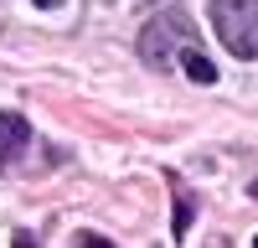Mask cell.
<instances>
[{
    "mask_svg": "<svg viewBox=\"0 0 258 248\" xmlns=\"http://www.w3.org/2000/svg\"><path fill=\"white\" fill-rule=\"evenodd\" d=\"M186 47H197V31H191V16L186 11H160L140 31V57L150 62V68H170Z\"/></svg>",
    "mask_w": 258,
    "mask_h": 248,
    "instance_id": "1",
    "label": "cell"
},
{
    "mask_svg": "<svg viewBox=\"0 0 258 248\" xmlns=\"http://www.w3.org/2000/svg\"><path fill=\"white\" fill-rule=\"evenodd\" d=\"M212 31L232 57H258V0H212Z\"/></svg>",
    "mask_w": 258,
    "mask_h": 248,
    "instance_id": "2",
    "label": "cell"
},
{
    "mask_svg": "<svg viewBox=\"0 0 258 248\" xmlns=\"http://www.w3.org/2000/svg\"><path fill=\"white\" fill-rule=\"evenodd\" d=\"M31 140V124H26V114H0V160H11L21 145Z\"/></svg>",
    "mask_w": 258,
    "mask_h": 248,
    "instance_id": "3",
    "label": "cell"
},
{
    "mask_svg": "<svg viewBox=\"0 0 258 248\" xmlns=\"http://www.w3.org/2000/svg\"><path fill=\"white\" fill-rule=\"evenodd\" d=\"M181 68H186L191 83H202V88H207V83H217V68H212V62H207L197 47H186V52H181Z\"/></svg>",
    "mask_w": 258,
    "mask_h": 248,
    "instance_id": "4",
    "label": "cell"
},
{
    "mask_svg": "<svg viewBox=\"0 0 258 248\" xmlns=\"http://www.w3.org/2000/svg\"><path fill=\"white\" fill-rule=\"evenodd\" d=\"M186 227H191V202L181 197V202H176V238L186 233Z\"/></svg>",
    "mask_w": 258,
    "mask_h": 248,
    "instance_id": "5",
    "label": "cell"
},
{
    "mask_svg": "<svg viewBox=\"0 0 258 248\" xmlns=\"http://www.w3.org/2000/svg\"><path fill=\"white\" fill-rule=\"evenodd\" d=\"M248 197H258V181H253V186H248Z\"/></svg>",
    "mask_w": 258,
    "mask_h": 248,
    "instance_id": "6",
    "label": "cell"
},
{
    "mask_svg": "<svg viewBox=\"0 0 258 248\" xmlns=\"http://www.w3.org/2000/svg\"><path fill=\"white\" fill-rule=\"evenodd\" d=\"M253 243H258V238H253Z\"/></svg>",
    "mask_w": 258,
    "mask_h": 248,
    "instance_id": "7",
    "label": "cell"
}]
</instances>
